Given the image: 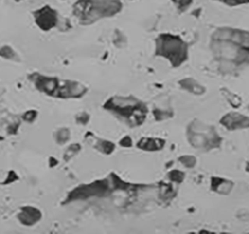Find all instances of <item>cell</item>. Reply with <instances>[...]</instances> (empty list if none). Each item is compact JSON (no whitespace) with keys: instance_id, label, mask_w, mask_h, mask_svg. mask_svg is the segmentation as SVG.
<instances>
[{"instance_id":"obj_2","label":"cell","mask_w":249,"mask_h":234,"mask_svg":"<svg viewBox=\"0 0 249 234\" xmlns=\"http://www.w3.org/2000/svg\"><path fill=\"white\" fill-rule=\"evenodd\" d=\"M34 17L37 26L43 31L50 30L56 26L58 21L57 13L49 5L34 12Z\"/></svg>"},{"instance_id":"obj_1","label":"cell","mask_w":249,"mask_h":234,"mask_svg":"<svg viewBox=\"0 0 249 234\" xmlns=\"http://www.w3.org/2000/svg\"><path fill=\"white\" fill-rule=\"evenodd\" d=\"M120 0H78L73 6V13L80 23L89 25L105 17H110L121 11Z\"/></svg>"}]
</instances>
